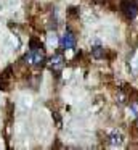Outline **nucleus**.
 <instances>
[{"instance_id":"f257e3e1","label":"nucleus","mask_w":138,"mask_h":150,"mask_svg":"<svg viewBox=\"0 0 138 150\" xmlns=\"http://www.w3.org/2000/svg\"><path fill=\"white\" fill-rule=\"evenodd\" d=\"M24 60L27 63H31V65H34V66H42L45 62V53H43V50H42V47H32V49L24 55Z\"/></svg>"},{"instance_id":"f03ea898","label":"nucleus","mask_w":138,"mask_h":150,"mask_svg":"<svg viewBox=\"0 0 138 150\" xmlns=\"http://www.w3.org/2000/svg\"><path fill=\"white\" fill-rule=\"evenodd\" d=\"M120 8H122V13H124L128 20H133V18L137 16V13H138L137 4H135V2H132V0H124V2H122V5H120Z\"/></svg>"},{"instance_id":"7ed1b4c3","label":"nucleus","mask_w":138,"mask_h":150,"mask_svg":"<svg viewBox=\"0 0 138 150\" xmlns=\"http://www.w3.org/2000/svg\"><path fill=\"white\" fill-rule=\"evenodd\" d=\"M60 45H61V49H64V50L76 49V37H74V34L71 33V31H66V33L61 36Z\"/></svg>"},{"instance_id":"20e7f679","label":"nucleus","mask_w":138,"mask_h":150,"mask_svg":"<svg viewBox=\"0 0 138 150\" xmlns=\"http://www.w3.org/2000/svg\"><path fill=\"white\" fill-rule=\"evenodd\" d=\"M48 65H50V69H53V71H60L61 68L64 66V58L61 53H56V55H53L50 58V62H48Z\"/></svg>"},{"instance_id":"39448f33","label":"nucleus","mask_w":138,"mask_h":150,"mask_svg":"<svg viewBox=\"0 0 138 150\" xmlns=\"http://www.w3.org/2000/svg\"><path fill=\"white\" fill-rule=\"evenodd\" d=\"M109 144L111 145H114V147H119V145H122L124 144V134L120 132V131H112L111 134H109Z\"/></svg>"},{"instance_id":"423d86ee","label":"nucleus","mask_w":138,"mask_h":150,"mask_svg":"<svg viewBox=\"0 0 138 150\" xmlns=\"http://www.w3.org/2000/svg\"><path fill=\"white\" fill-rule=\"evenodd\" d=\"M92 57L96 60L103 58V57H104V49H103L101 45H93L92 47Z\"/></svg>"},{"instance_id":"0eeeda50","label":"nucleus","mask_w":138,"mask_h":150,"mask_svg":"<svg viewBox=\"0 0 138 150\" xmlns=\"http://www.w3.org/2000/svg\"><path fill=\"white\" fill-rule=\"evenodd\" d=\"M0 89H6V76L0 74Z\"/></svg>"},{"instance_id":"6e6552de","label":"nucleus","mask_w":138,"mask_h":150,"mask_svg":"<svg viewBox=\"0 0 138 150\" xmlns=\"http://www.w3.org/2000/svg\"><path fill=\"white\" fill-rule=\"evenodd\" d=\"M130 110H132V115H133V116H138V105L137 103H132Z\"/></svg>"}]
</instances>
